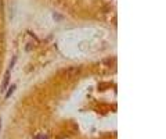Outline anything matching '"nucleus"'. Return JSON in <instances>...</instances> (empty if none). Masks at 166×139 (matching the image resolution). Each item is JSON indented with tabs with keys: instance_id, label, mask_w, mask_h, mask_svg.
<instances>
[{
	"instance_id": "obj_1",
	"label": "nucleus",
	"mask_w": 166,
	"mask_h": 139,
	"mask_svg": "<svg viewBox=\"0 0 166 139\" xmlns=\"http://www.w3.org/2000/svg\"><path fill=\"white\" fill-rule=\"evenodd\" d=\"M9 79H10V70H9V71H7V77H6V78H4V83H3V90H4V89H6V86L9 85Z\"/></svg>"
},
{
	"instance_id": "obj_2",
	"label": "nucleus",
	"mask_w": 166,
	"mask_h": 139,
	"mask_svg": "<svg viewBox=\"0 0 166 139\" xmlns=\"http://www.w3.org/2000/svg\"><path fill=\"white\" fill-rule=\"evenodd\" d=\"M14 89H15V85H13V86H11V88L7 90V93H6V97H10V96H11V93H13Z\"/></svg>"
},
{
	"instance_id": "obj_3",
	"label": "nucleus",
	"mask_w": 166,
	"mask_h": 139,
	"mask_svg": "<svg viewBox=\"0 0 166 139\" xmlns=\"http://www.w3.org/2000/svg\"><path fill=\"white\" fill-rule=\"evenodd\" d=\"M35 139H47V135H37Z\"/></svg>"
},
{
	"instance_id": "obj_4",
	"label": "nucleus",
	"mask_w": 166,
	"mask_h": 139,
	"mask_svg": "<svg viewBox=\"0 0 166 139\" xmlns=\"http://www.w3.org/2000/svg\"><path fill=\"white\" fill-rule=\"evenodd\" d=\"M0 128H1V118H0Z\"/></svg>"
}]
</instances>
